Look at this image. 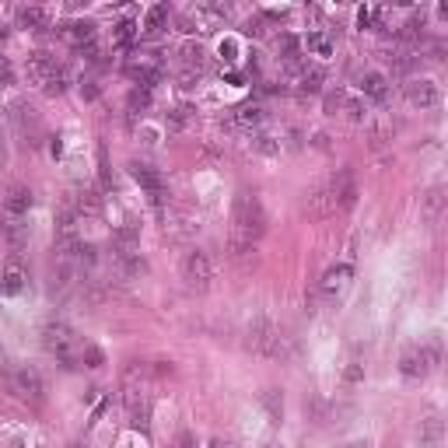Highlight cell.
<instances>
[{
	"mask_svg": "<svg viewBox=\"0 0 448 448\" xmlns=\"http://www.w3.org/2000/svg\"><path fill=\"white\" fill-rule=\"evenodd\" d=\"M249 350L253 354H260V357H267V361H284V357H291V336L281 329V326H274V322H267V319H260V322H253L249 326Z\"/></svg>",
	"mask_w": 448,
	"mask_h": 448,
	"instance_id": "obj_2",
	"label": "cell"
},
{
	"mask_svg": "<svg viewBox=\"0 0 448 448\" xmlns=\"http://www.w3.org/2000/svg\"><path fill=\"white\" fill-rule=\"evenodd\" d=\"M179 448H196V441H193V434H179Z\"/></svg>",
	"mask_w": 448,
	"mask_h": 448,
	"instance_id": "obj_42",
	"label": "cell"
},
{
	"mask_svg": "<svg viewBox=\"0 0 448 448\" xmlns=\"http://www.w3.org/2000/svg\"><path fill=\"white\" fill-rule=\"evenodd\" d=\"M67 203L81 214V221H84V217L102 214V196H98V189H91V186H77V189H74V196H70Z\"/></svg>",
	"mask_w": 448,
	"mask_h": 448,
	"instance_id": "obj_19",
	"label": "cell"
},
{
	"mask_svg": "<svg viewBox=\"0 0 448 448\" xmlns=\"http://www.w3.org/2000/svg\"><path fill=\"white\" fill-rule=\"evenodd\" d=\"M182 281L189 291H207L214 284V263L203 249H189L182 256Z\"/></svg>",
	"mask_w": 448,
	"mask_h": 448,
	"instance_id": "obj_9",
	"label": "cell"
},
{
	"mask_svg": "<svg viewBox=\"0 0 448 448\" xmlns=\"http://www.w3.org/2000/svg\"><path fill=\"white\" fill-rule=\"evenodd\" d=\"M147 109H151V88L137 84V88L130 91V98H126V112H130V116H140V112H147Z\"/></svg>",
	"mask_w": 448,
	"mask_h": 448,
	"instance_id": "obj_30",
	"label": "cell"
},
{
	"mask_svg": "<svg viewBox=\"0 0 448 448\" xmlns=\"http://www.w3.org/2000/svg\"><path fill=\"white\" fill-rule=\"evenodd\" d=\"M15 84V70L8 64V57H0V88H11Z\"/></svg>",
	"mask_w": 448,
	"mask_h": 448,
	"instance_id": "obj_40",
	"label": "cell"
},
{
	"mask_svg": "<svg viewBox=\"0 0 448 448\" xmlns=\"http://www.w3.org/2000/svg\"><path fill=\"white\" fill-rule=\"evenodd\" d=\"M235 53H239V46H235L232 39H224V43H221V57H224V60H235Z\"/></svg>",
	"mask_w": 448,
	"mask_h": 448,
	"instance_id": "obj_41",
	"label": "cell"
},
{
	"mask_svg": "<svg viewBox=\"0 0 448 448\" xmlns=\"http://www.w3.org/2000/svg\"><path fill=\"white\" fill-rule=\"evenodd\" d=\"M67 84H70V74L60 67V70H57V77L43 84V91H46V95H64V91H67Z\"/></svg>",
	"mask_w": 448,
	"mask_h": 448,
	"instance_id": "obj_36",
	"label": "cell"
},
{
	"mask_svg": "<svg viewBox=\"0 0 448 448\" xmlns=\"http://www.w3.org/2000/svg\"><path fill=\"white\" fill-rule=\"evenodd\" d=\"M57 70H60V64H57V57L46 53V50H36V53L25 57V74H29V81L39 84V88H43L46 81H53Z\"/></svg>",
	"mask_w": 448,
	"mask_h": 448,
	"instance_id": "obj_12",
	"label": "cell"
},
{
	"mask_svg": "<svg viewBox=\"0 0 448 448\" xmlns=\"http://www.w3.org/2000/svg\"><path fill=\"white\" fill-rule=\"evenodd\" d=\"M137 36H140V25H137V22H130V18H123V22H116V25H112V32H109V46H112V50H130Z\"/></svg>",
	"mask_w": 448,
	"mask_h": 448,
	"instance_id": "obj_23",
	"label": "cell"
},
{
	"mask_svg": "<svg viewBox=\"0 0 448 448\" xmlns=\"http://www.w3.org/2000/svg\"><path fill=\"white\" fill-rule=\"evenodd\" d=\"M8 158V151H4V133H0V161H4Z\"/></svg>",
	"mask_w": 448,
	"mask_h": 448,
	"instance_id": "obj_43",
	"label": "cell"
},
{
	"mask_svg": "<svg viewBox=\"0 0 448 448\" xmlns=\"http://www.w3.org/2000/svg\"><path fill=\"white\" fill-rule=\"evenodd\" d=\"M32 203H36V196H32V189H29V186H11V189H8V196H4V217L25 221V217H29V210H32Z\"/></svg>",
	"mask_w": 448,
	"mask_h": 448,
	"instance_id": "obj_14",
	"label": "cell"
},
{
	"mask_svg": "<svg viewBox=\"0 0 448 448\" xmlns=\"http://www.w3.org/2000/svg\"><path fill=\"white\" fill-rule=\"evenodd\" d=\"M357 91H361L364 98H371V102H385V98H389V77L378 74V70H364V74L357 77Z\"/></svg>",
	"mask_w": 448,
	"mask_h": 448,
	"instance_id": "obj_17",
	"label": "cell"
},
{
	"mask_svg": "<svg viewBox=\"0 0 448 448\" xmlns=\"http://www.w3.org/2000/svg\"><path fill=\"white\" fill-rule=\"evenodd\" d=\"M8 389H11L18 399H25V403H43V396H46V382H43V375H39L32 364L11 368V371H8Z\"/></svg>",
	"mask_w": 448,
	"mask_h": 448,
	"instance_id": "obj_8",
	"label": "cell"
},
{
	"mask_svg": "<svg viewBox=\"0 0 448 448\" xmlns=\"http://www.w3.org/2000/svg\"><path fill=\"white\" fill-rule=\"evenodd\" d=\"M60 36H64V43H70L74 50H81V46H88V43H95V39H98V32H95V22H88V18L67 22V25L60 29Z\"/></svg>",
	"mask_w": 448,
	"mask_h": 448,
	"instance_id": "obj_15",
	"label": "cell"
},
{
	"mask_svg": "<svg viewBox=\"0 0 448 448\" xmlns=\"http://www.w3.org/2000/svg\"><path fill=\"white\" fill-rule=\"evenodd\" d=\"M263 123H267V112H263L260 105L246 102V105L235 109V126H239V130H260Z\"/></svg>",
	"mask_w": 448,
	"mask_h": 448,
	"instance_id": "obj_26",
	"label": "cell"
},
{
	"mask_svg": "<svg viewBox=\"0 0 448 448\" xmlns=\"http://www.w3.org/2000/svg\"><path fill=\"white\" fill-rule=\"evenodd\" d=\"M11 119H15V126H18L22 137H29V140L39 137V112H36L29 102H15V105H11Z\"/></svg>",
	"mask_w": 448,
	"mask_h": 448,
	"instance_id": "obj_18",
	"label": "cell"
},
{
	"mask_svg": "<svg viewBox=\"0 0 448 448\" xmlns=\"http://www.w3.org/2000/svg\"><path fill=\"white\" fill-rule=\"evenodd\" d=\"M210 448H221V445H210Z\"/></svg>",
	"mask_w": 448,
	"mask_h": 448,
	"instance_id": "obj_45",
	"label": "cell"
},
{
	"mask_svg": "<svg viewBox=\"0 0 448 448\" xmlns=\"http://www.w3.org/2000/svg\"><path fill=\"white\" fill-rule=\"evenodd\" d=\"M4 239L15 253H22L29 246V224L25 221H15V217H4Z\"/></svg>",
	"mask_w": 448,
	"mask_h": 448,
	"instance_id": "obj_27",
	"label": "cell"
},
{
	"mask_svg": "<svg viewBox=\"0 0 448 448\" xmlns=\"http://www.w3.org/2000/svg\"><path fill=\"white\" fill-rule=\"evenodd\" d=\"M18 25L32 29V32H43V29H50V11L46 8H22L18 11Z\"/></svg>",
	"mask_w": 448,
	"mask_h": 448,
	"instance_id": "obj_29",
	"label": "cell"
},
{
	"mask_svg": "<svg viewBox=\"0 0 448 448\" xmlns=\"http://www.w3.org/2000/svg\"><path fill=\"white\" fill-rule=\"evenodd\" d=\"M130 168V175H133V182L151 196V203L158 207V214L168 207V182H165V175L158 172V168H151V165H144V161H130L126 165Z\"/></svg>",
	"mask_w": 448,
	"mask_h": 448,
	"instance_id": "obj_6",
	"label": "cell"
},
{
	"mask_svg": "<svg viewBox=\"0 0 448 448\" xmlns=\"http://www.w3.org/2000/svg\"><path fill=\"white\" fill-rule=\"evenodd\" d=\"M441 207H445V189H441V186H434V189L424 196V217L434 224V221L441 217Z\"/></svg>",
	"mask_w": 448,
	"mask_h": 448,
	"instance_id": "obj_31",
	"label": "cell"
},
{
	"mask_svg": "<svg viewBox=\"0 0 448 448\" xmlns=\"http://www.w3.org/2000/svg\"><path fill=\"white\" fill-rule=\"evenodd\" d=\"M343 382H347V385H361V382H364V361H361L357 350H354L350 361L343 364Z\"/></svg>",
	"mask_w": 448,
	"mask_h": 448,
	"instance_id": "obj_33",
	"label": "cell"
},
{
	"mask_svg": "<svg viewBox=\"0 0 448 448\" xmlns=\"http://www.w3.org/2000/svg\"><path fill=\"white\" fill-rule=\"evenodd\" d=\"M406 102H410L413 109H420V112H431V109L441 105V88H438L434 81H427V77L410 81V84H406Z\"/></svg>",
	"mask_w": 448,
	"mask_h": 448,
	"instance_id": "obj_13",
	"label": "cell"
},
{
	"mask_svg": "<svg viewBox=\"0 0 448 448\" xmlns=\"http://www.w3.org/2000/svg\"><path fill=\"white\" fill-rule=\"evenodd\" d=\"M81 361H84V368H102V364H105V354H102L98 347L84 343V347H81Z\"/></svg>",
	"mask_w": 448,
	"mask_h": 448,
	"instance_id": "obj_38",
	"label": "cell"
},
{
	"mask_svg": "<svg viewBox=\"0 0 448 448\" xmlns=\"http://www.w3.org/2000/svg\"><path fill=\"white\" fill-rule=\"evenodd\" d=\"M392 130H396V123H392L389 116H382V119L371 126V137H375V144H385V140H392Z\"/></svg>",
	"mask_w": 448,
	"mask_h": 448,
	"instance_id": "obj_37",
	"label": "cell"
},
{
	"mask_svg": "<svg viewBox=\"0 0 448 448\" xmlns=\"http://www.w3.org/2000/svg\"><path fill=\"white\" fill-rule=\"evenodd\" d=\"M336 112H343L350 123H368V105H364V98H354L350 91H336Z\"/></svg>",
	"mask_w": 448,
	"mask_h": 448,
	"instance_id": "obj_22",
	"label": "cell"
},
{
	"mask_svg": "<svg viewBox=\"0 0 448 448\" xmlns=\"http://www.w3.org/2000/svg\"><path fill=\"white\" fill-rule=\"evenodd\" d=\"M22 291H25V267L18 260H11L4 277H0V294H4V298H18Z\"/></svg>",
	"mask_w": 448,
	"mask_h": 448,
	"instance_id": "obj_21",
	"label": "cell"
},
{
	"mask_svg": "<svg viewBox=\"0 0 448 448\" xmlns=\"http://www.w3.org/2000/svg\"><path fill=\"white\" fill-rule=\"evenodd\" d=\"M301 50H305L308 57H319V60H326V57H333L336 43H333V36H329V32H308V36L301 39Z\"/></svg>",
	"mask_w": 448,
	"mask_h": 448,
	"instance_id": "obj_24",
	"label": "cell"
},
{
	"mask_svg": "<svg viewBox=\"0 0 448 448\" xmlns=\"http://www.w3.org/2000/svg\"><path fill=\"white\" fill-rule=\"evenodd\" d=\"M438 361H441V340H427V343H420V347H406V350H403L399 371H403L406 378H424V375H431V371L438 368Z\"/></svg>",
	"mask_w": 448,
	"mask_h": 448,
	"instance_id": "obj_4",
	"label": "cell"
},
{
	"mask_svg": "<svg viewBox=\"0 0 448 448\" xmlns=\"http://www.w3.org/2000/svg\"><path fill=\"white\" fill-rule=\"evenodd\" d=\"M288 77H291L294 91H301V95H315L322 88V70L319 67H308V64H298L294 70H288Z\"/></svg>",
	"mask_w": 448,
	"mask_h": 448,
	"instance_id": "obj_16",
	"label": "cell"
},
{
	"mask_svg": "<svg viewBox=\"0 0 448 448\" xmlns=\"http://www.w3.org/2000/svg\"><path fill=\"white\" fill-rule=\"evenodd\" d=\"M168 4H151L147 8V15H144V22H140V36H147V39H154V36H161L165 29H168Z\"/></svg>",
	"mask_w": 448,
	"mask_h": 448,
	"instance_id": "obj_20",
	"label": "cell"
},
{
	"mask_svg": "<svg viewBox=\"0 0 448 448\" xmlns=\"http://www.w3.org/2000/svg\"><path fill=\"white\" fill-rule=\"evenodd\" d=\"M382 22H385V11L382 8H361L357 11V25L361 29H382Z\"/></svg>",
	"mask_w": 448,
	"mask_h": 448,
	"instance_id": "obj_35",
	"label": "cell"
},
{
	"mask_svg": "<svg viewBox=\"0 0 448 448\" xmlns=\"http://www.w3.org/2000/svg\"><path fill=\"white\" fill-rule=\"evenodd\" d=\"M179 60H182V67H186V74H203L207 70V50L200 46V43H186L182 50H179Z\"/></svg>",
	"mask_w": 448,
	"mask_h": 448,
	"instance_id": "obj_25",
	"label": "cell"
},
{
	"mask_svg": "<svg viewBox=\"0 0 448 448\" xmlns=\"http://www.w3.org/2000/svg\"><path fill=\"white\" fill-rule=\"evenodd\" d=\"M322 186H326V196H329L333 214H347V210L357 203V179H354L350 168H340V172L329 175Z\"/></svg>",
	"mask_w": 448,
	"mask_h": 448,
	"instance_id": "obj_7",
	"label": "cell"
},
{
	"mask_svg": "<svg viewBox=\"0 0 448 448\" xmlns=\"http://www.w3.org/2000/svg\"><path fill=\"white\" fill-rule=\"evenodd\" d=\"M193 119H196V109H189V105H175V109H168V130H186Z\"/></svg>",
	"mask_w": 448,
	"mask_h": 448,
	"instance_id": "obj_32",
	"label": "cell"
},
{
	"mask_svg": "<svg viewBox=\"0 0 448 448\" xmlns=\"http://www.w3.org/2000/svg\"><path fill=\"white\" fill-rule=\"evenodd\" d=\"M350 281H354V267H350V263H336V267H329V270L322 274V281H319V294H322V301L336 305V301L347 294Z\"/></svg>",
	"mask_w": 448,
	"mask_h": 448,
	"instance_id": "obj_11",
	"label": "cell"
},
{
	"mask_svg": "<svg viewBox=\"0 0 448 448\" xmlns=\"http://www.w3.org/2000/svg\"><path fill=\"white\" fill-rule=\"evenodd\" d=\"M441 441H445V424L438 417L420 420V448H441Z\"/></svg>",
	"mask_w": 448,
	"mask_h": 448,
	"instance_id": "obj_28",
	"label": "cell"
},
{
	"mask_svg": "<svg viewBox=\"0 0 448 448\" xmlns=\"http://www.w3.org/2000/svg\"><path fill=\"white\" fill-rule=\"evenodd\" d=\"M267 232V210L263 200L253 189H242L235 196V210H232V249L242 256L249 253Z\"/></svg>",
	"mask_w": 448,
	"mask_h": 448,
	"instance_id": "obj_1",
	"label": "cell"
},
{
	"mask_svg": "<svg viewBox=\"0 0 448 448\" xmlns=\"http://www.w3.org/2000/svg\"><path fill=\"white\" fill-rule=\"evenodd\" d=\"M109 270H112L116 284H130V281H137V277H144V274H147V263H144V256H140V253L112 246V249H109Z\"/></svg>",
	"mask_w": 448,
	"mask_h": 448,
	"instance_id": "obj_10",
	"label": "cell"
},
{
	"mask_svg": "<svg viewBox=\"0 0 448 448\" xmlns=\"http://www.w3.org/2000/svg\"><path fill=\"white\" fill-rule=\"evenodd\" d=\"M263 406H267L270 420H281L284 417V396H281V389H267L263 392Z\"/></svg>",
	"mask_w": 448,
	"mask_h": 448,
	"instance_id": "obj_34",
	"label": "cell"
},
{
	"mask_svg": "<svg viewBox=\"0 0 448 448\" xmlns=\"http://www.w3.org/2000/svg\"><path fill=\"white\" fill-rule=\"evenodd\" d=\"M98 91H102V84H98L95 77H88V81H81V98H84V102H91V98H98Z\"/></svg>",
	"mask_w": 448,
	"mask_h": 448,
	"instance_id": "obj_39",
	"label": "cell"
},
{
	"mask_svg": "<svg viewBox=\"0 0 448 448\" xmlns=\"http://www.w3.org/2000/svg\"><path fill=\"white\" fill-rule=\"evenodd\" d=\"M123 70H126V77H130V81H137V84L151 88V84H158V81H161V74H165V60H161V53H154V50H140V53H130V57L123 60Z\"/></svg>",
	"mask_w": 448,
	"mask_h": 448,
	"instance_id": "obj_5",
	"label": "cell"
},
{
	"mask_svg": "<svg viewBox=\"0 0 448 448\" xmlns=\"http://www.w3.org/2000/svg\"><path fill=\"white\" fill-rule=\"evenodd\" d=\"M0 361H4V354H0Z\"/></svg>",
	"mask_w": 448,
	"mask_h": 448,
	"instance_id": "obj_46",
	"label": "cell"
},
{
	"mask_svg": "<svg viewBox=\"0 0 448 448\" xmlns=\"http://www.w3.org/2000/svg\"><path fill=\"white\" fill-rule=\"evenodd\" d=\"M347 448H368V445H364V441H354V445H347Z\"/></svg>",
	"mask_w": 448,
	"mask_h": 448,
	"instance_id": "obj_44",
	"label": "cell"
},
{
	"mask_svg": "<svg viewBox=\"0 0 448 448\" xmlns=\"http://www.w3.org/2000/svg\"><path fill=\"white\" fill-rule=\"evenodd\" d=\"M43 347H46V354L50 357H57L64 368H74L77 361H81V336L67 326V322H46L43 326Z\"/></svg>",
	"mask_w": 448,
	"mask_h": 448,
	"instance_id": "obj_3",
	"label": "cell"
}]
</instances>
